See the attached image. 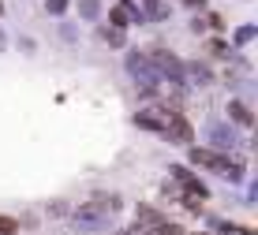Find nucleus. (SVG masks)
<instances>
[{
    "label": "nucleus",
    "mask_w": 258,
    "mask_h": 235,
    "mask_svg": "<svg viewBox=\"0 0 258 235\" xmlns=\"http://www.w3.org/2000/svg\"><path fill=\"white\" fill-rule=\"evenodd\" d=\"M116 213H120V198L116 194H94L75 209V220H83L86 228H101V224H109Z\"/></svg>",
    "instance_id": "1"
},
{
    "label": "nucleus",
    "mask_w": 258,
    "mask_h": 235,
    "mask_svg": "<svg viewBox=\"0 0 258 235\" xmlns=\"http://www.w3.org/2000/svg\"><path fill=\"white\" fill-rule=\"evenodd\" d=\"M0 12H4V4H0Z\"/></svg>",
    "instance_id": "15"
},
{
    "label": "nucleus",
    "mask_w": 258,
    "mask_h": 235,
    "mask_svg": "<svg viewBox=\"0 0 258 235\" xmlns=\"http://www.w3.org/2000/svg\"><path fill=\"white\" fill-rule=\"evenodd\" d=\"M228 116H232V120L239 123V127H254V116L247 112V108L239 105V101H228Z\"/></svg>",
    "instance_id": "7"
},
{
    "label": "nucleus",
    "mask_w": 258,
    "mask_h": 235,
    "mask_svg": "<svg viewBox=\"0 0 258 235\" xmlns=\"http://www.w3.org/2000/svg\"><path fill=\"white\" fill-rule=\"evenodd\" d=\"M15 228H19V224H15L12 216H0V235H15Z\"/></svg>",
    "instance_id": "12"
},
{
    "label": "nucleus",
    "mask_w": 258,
    "mask_h": 235,
    "mask_svg": "<svg viewBox=\"0 0 258 235\" xmlns=\"http://www.w3.org/2000/svg\"><path fill=\"white\" fill-rule=\"evenodd\" d=\"M161 134H168V138H172V142H183V146H187V142L195 138L191 123L183 120L180 112H168V120H165V131H161Z\"/></svg>",
    "instance_id": "6"
},
{
    "label": "nucleus",
    "mask_w": 258,
    "mask_h": 235,
    "mask_svg": "<svg viewBox=\"0 0 258 235\" xmlns=\"http://www.w3.org/2000/svg\"><path fill=\"white\" fill-rule=\"evenodd\" d=\"M210 134H213V142H217V146H225V149L232 146V131H228V134H225V131H210Z\"/></svg>",
    "instance_id": "11"
},
{
    "label": "nucleus",
    "mask_w": 258,
    "mask_h": 235,
    "mask_svg": "<svg viewBox=\"0 0 258 235\" xmlns=\"http://www.w3.org/2000/svg\"><path fill=\"white\" fill-rule=\"evenodd\" d=\"M165 120H168V108H161V105H150L135 112V127H146V131H165Z\"/></svg>",
    "instance_id": "5"
},
{
    "label": "nucleus",
    "mask_w": 258,
    "mask_h": 235,
    "mask_svg": "<svg viewBox=\"0 0 258 235\" xmlns=\"http://www.w3.org/2000/svg\"><path fill=\"white\" fill-rule=\"evenodd\" d=\"M79 15L83 19H97V0H79Z\"/></svg>",
    "instance_id": "9"
},
{
    "label": "nucleus",
    "mask_w": 258,
    "mask_h": 235,
    "mask_svg": "<svg viewBox=\"0 0 258 235\" xmlns=\"http://www.w3.org/2000/svg\"><path fill=\"white\" fill-rule=\"evenodd\" d=\"M191 165H202V168L217 172V176L232 179V183L243 179V161H232V157H225V153H217V149H195L191 153Z\"/></svg>",
    "instance_id": "2"
},
{
    "label": "nucleus",
    "mask_w": 258,
    "mask_h": 235,
    "mask_svg": "<svg viewBox=\"0 0 258 235\" xmlns=\"http://www.w3.org/2000/svg\"><path fill=\"white\" fill-rule=\"evenodd\" d=\"M146 60H150V64H157L154 71H157V75H161V79H172V83H183V67H187V64H183V60L176 56V52L154 49V52H150Z\"/></svg>",
    "instance_id": "3"
},
{
    "label": "nucleus",
    "mask_w": 258,
    "mask_h": 235,
    "mask_svg": "<svg viewBox=\"0 0 258 235\" xmlns=\"http://www.w3.org/2000/svg\"><path fill=\"white\" fill-rule=\"evenodd\" d=\"M45 8H49L52 15H64L68 12V0H45Z\"/></svg>",
    "instance_id": "13"
},
{
    "label": "nucleus",
    "mask_w": 258,
    "mask_h": 235,
    "mask_svg": "<svg viewBox=\"0 0 258 235\" xmlns=\"http://www.w3.org/2000/svg\"><path fill=\"white\" fill-rule=\"evenodd\" d=\"M105 41H109L112 49H120V45H123V30H120V26H112V30H105Z\"/></svg>",
    "instance_id": "10"
},
{
    "label": "nucleus",
    "mask_w": 258,
    "mask_h": 235,
    "mask_svg": "<svg viewBox=\"0 0 258 235\" xmlns=\"http://www.w3.org/2000/svg\"><path fill=\"white\" fill-rule=\"evenodd\" d=\"M187 8H206V0H183Z\"/></svg>",
    "instance_id": "14"
},
{
    "label": "nucleus",
    "mask_w": 258,
    "mask_h": 235,
    "mask_svg": "<svg viewBox=\"0 0 258 235\" xmlns=\"http://www.w3.org/2000/svg\"><path fill=\"white\" fill-rule=\"evenodd\" d=\"M139 216H142V228H161V216H157L154 209H146V205H142V209H139Z\"/></svg>",
    "instance_id": "8"
},
{
    "label": "nucleus",
    "mask_w": 258,
    "mask_h": 235,
    "mask_svg": "<svg viewBox=\"0 0 258 235\" xmlns=\"http://www.w3.org/2000/svg\"><path fill=\"white\" fill-rule=\"evenodd\" d=\"M127 71H131V75H135L146 90H157V83H161V75L150 67V60L142 56V52H127Z\"/></svg>",
    "instance_id": "4"
}]
</instances>
